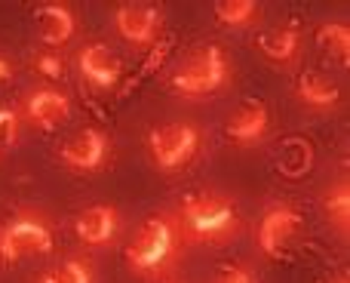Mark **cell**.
I'll return each instance as SVG.
<instances>
[{
    "mask_svg": "<svg viewBox=\"0 0 350 283\" xmlns=\"http://www.w3.org/2000/svg\"><path fill=\"white\" fill-rule=\"evenodd\" d=\"M6 80H12V65L6 56H0V84H6Z\"/></svg>",
    "mask_w": 350,
    "mask_h": 283,
    "instance_id": "cell-23",
    "label": "cell"
},
{
    "mask_svg": "<svg viewBox=\"0 0 350 283\" xmlns=\"http://www.w3.org/2000/svg\"><path fill=\"white\" fill-rule=\"evenodd\" d=\"M258 12V3L255 0H218L215 3V19L228 28H240V25H249Z\"/></svg>",
    "mask_w": 350,
    "mask_h": 283,
    "instance_id": "cell-17",
    "label": "cell"
},
{
    "mask_svg": "<svg viewBox=\"0 0 350 283\" xmlns=\"http://www.w3.org/2000/svg\"><path fill=\"white\" fill-rule=\"evenodd\" d=\"M157 283H172V280H157Z\"/></svg>",
    "mask_w": 350,
    "mask_h": 283,
    "instance_id": "cell-25",
    "label": "cell"
},
{
    "mask_svg": "<svg viewBox=\"0 0 350 283\" xmlns=\"http://www.w3.org/2000/svg\"><path fill=\"white\" fill-rule=\"evenodd\" d=\"M18 130H22L18 111L0 105V145H3V148H12V145L18 142Z\"/></svg>",
    "mask_w": 350,
    "mask_h": 283,
    "instance_id": "cell-20",
    "label": "cell"
},
{
    "mask_svg": "<svg viewBox=\"0 0 350 283\" xmlns=\"http://www.w3.org/2000/svg\"><path fill=\"white\" fill-rule=\"evenodd\" d=\"M34 71L43 74L46 80H59L62 74H65V65H62V59L55 53H37L34 56Z\"/></svg>",
    "mask_w": 350,
    "mask_h": 283,
    "instance_id": "cell-21",
    "label": "cell"
},
{
    "mask_svg": "<svg viewBox=\"0 0 350 283\" xmlns=\"http://www.w3.org/2000/svg\"><path fill=\"white\" fill-rule=\"evenodd\" d=\"M317 43H320L329 56H335L338 62L350 59V28L347 25H341V22L323 25V28L317 31Z\"/></svg>",
    "mask_w": 350,
    "mask_h": 283,
    "instance_id": "cell-16",
    "label": "cell"
},
{
    "mask_svg": "<svg viewBox=\"0 0 350 283\" xmlns=\"http://www.w3.org/2000/svg\"><path fill=\"white\" fill-rule=\"evenodd\" d=\"M53 249V231L43 219L16 216L0 228V259L18 262L25 256H43Z\"/></svg>",
    "mask_w": 350,
    "mask_h": 283,
    "instance_id": "cell-5",
    "label": "cell"
},
{
    "mask_svg": "<svg viewBox=\"0 0 350 283\" xmlns=\"http://www.w3.org/2000/svg\"><path fill=\"white\" fill-rule=\"evenodd\" d=\"M120 228V216H117V206L108 204H96L90 210H83L74 222V234L80 237V243L86 247H108L117 237Z\"/></svg>",
    "mask_w": 350,
    "mask_h": 283,
    "instance_id": "cell-9",
    "label": "cell"
},
{
    "mask_svg": "<svg viewBox=\"0 0 350 283\" xmlns=\"http://www.w3.org/2000/svg\"><path fill=\"white\" fill-rule=\"evenodd\" d=\"M181 225L191 243H224L237 234L240 219H237V204L224 194L203 191L191 194L181 204Z\"/></svg>",
    "mask_w": 350,
    "mask_h": 283,
    "instance_id": "cell-1",
    "label": "cell"
},
{
    "mask_svg": "<svg viewBox=\"0 0 350 283\" xmlns=\"http://www.w3.org/2000/svg\"><path fill=\"white\" fill-rule=\"evenodd\" d=\"M230 80V65L221 47L209 43L206 49H200L185 68L172 74V90L178 96H209V93L224 90V84Z\"/></svg>",
    "mask_w": 350,
    "mask_h": 283,
    "instance_id": "cell-3",
    "label": "cell"
},
{
    "mask_svg": "<svg viewBox=\"0 0 350 283\" xmlns=\"http://www.w3.org/2000/svg\"><path fill=\"white\" fill-rule=\"evenodd\" d=\"M160 10L154 3H120L114 12V25L120 31L123 40L135 43V47H145L154 40L160 28Z\"/></svg>",
    "mask_w": 350,
    "mask_h": 283,
    "instance_id": "cell-8",
    "label": "cell"
},
{
    "mask_svg": "<svg viewBox=\"0 0 350 283\" xmlns=\"http://www.w3.org/2000/svg\"><path fill=\"white\" fill-rule=\"evenodd\" d=\"M80 74L98 90H111L123 74V62L105 43H90V47L80 49Z\"/></svg>",
    "mask_w": 350,
    "mask_h": 283,
    "instance_id": "cell-10",
    "label": "cell"
},
{
    "mask_svg": "<svg viewBox=\"0 0 350 283\" xmlns=\"http://www.w3.org/2000/svg\"><path fill=\"white\" fill-rule=\"evenodd\" d=\"M200 145V133L191 123H166L148 133V154H151L157 169H181L185 163L193 160Z\"/></svg>",
    "mask_w": 350,
    "mask_h": 283,
    "instance_id": "cell-4",
    "label": "cell"
},
{
    "mask_svg": "<svg viewBox=\"0 0 350 283\" xmlns=\"http://www.w3.org/2000/svg\"><path fill=\"white\" fill-rule=\"evenodd\" d=\"M215 283H255V280H252V271H249V268L228 265V268H221V271H218Z\"/></svg>",
    "mask_w": 350,
    "mask_h": 283,
    "instance_id": "cell-22",
    "label": "cell"
},
{
    "mask_svg": "<svg viewBox=\"0 0 350 283\" xmlns=\"http://www.w3.org/2000/svg\"><path fill=\"white\" fill-rule=\"evenodd\" d=\"M301 225H304V216L295 206H286V204L271 206L258 225V249L267 259H283V256H289L292 243L298 241Z\"/></svg>",
    "mask_w": 350,
    "mask_h": 283,
    "instance_id": "cell-6",
    "label": "cell"
},
{
    "mask_svg": "<svg viewBox=\"0 0 350 283\" xmlns=\"http://www.w3.org/2000/svg\"><path fill=\"white\" fill-rule=\"evenodd\" d=\"M34 25L46 47H62L74 34V16L65 3H40L34 10Z\"/></svg>",
    "mask_w": 350,
    "mask_h": 283,
    "instance_id": "cell-13",
    "label": "cell"
},
{
    "mask_svg": "<svg viewBox=\"0 0 350 283\" xmlns=\"http://www.w3.org/2000/svg\"><path fill=\"white\" fill-rule=\"evenodd\" d=\"M326 216L335 228L347 234V228H350V188L347 185H338L326 197Z\"/></svg>",
    "mask_w": 350,
    "mask_h": 283,
    "instance_id": "cell-19",
    "label": "cell"
},
{
    "mask_svg": "<svg viewBox=\"0 0 350 283\" xmlns=\"http://www.w3.org/2000/svg\"><path fill=\"white\" fill-rule=\"evenodd\" d=\"M267 127H271V114L261 99H246L234 117L228 121V136L237 145H255L265 139Z\"/></svg>",
    "mask_w": 350,
    "mask_h": 283,
    "instance_id": "cell-11",
    "label": "cell"
},
{
    "mask_svg": "<svg viewBox=\"0 0 350 283\" xmlns=\"http://www.w3.org/2000/svg\"><path fill=\"white\" fill-rule=\"evenodd\" d=\"M320 283H350L347 274H332V278H323Z\"/></svg>",
    "mask_w": 350,
    "mask_h": 283,
    "instance_id": "cell-24",
    "label": "cell"
},
{
    "mask_svg": "<svg viewBox=\"0 0 350 283\" xmlns=\"http://www.w3.org/2000/svg\"><path fill=\"white\" fill-rule=\"evenodd\" d=\"M105 154H108V136L96 127L80 130L77 136H71L65 145H62L59 157L68 169H77V173H92L105 163Z\"/></svg>",
    "mask_w": 350,
    "mask_h": 283,
    "instance_id": "cell-7",
    "label": "cell"
},
{
    "mask_svg": "<svg viewBox=\"0 0 350 283\" xmlns=\"http://www.w3.org/2000/svg\"><path fill=\"white\" fill-rule=\"evenodd\" d=\"M25 114L40 130H55L59 123L68 121L71 102H68V96H62L59 90H37V93H31L28 102H25Z\"/></svg>",
    "mask_w": 350,
    "mask_h": 283,
    "instance_id": "cell-12",
    "label": "cell"
},
{
    "mask_svg": "<svg viewBox=\"0 0 350 283\" xmlns=\"http://www.w3.org/2000/svg\"><path fill=\"white\" fill-rule=\"evenodd\" d=\"M40 283H92V268L80 259H68L43 274Z\"/></svg>",
    "mask_w": 350,
    "mask_h": 283,
    "instance_id": "cell-18",
    "label": "cell"
},
{
    "mask_svg": "<svg viewBox=\"0 0 350 283\" xmlns=\"http://www.w3.org/2000/svg\"><path fill=\"white\" fill-rule=\"evenodd\" d=\"M298 47H301V34H298L295 25L265 31V34L258 37V49L271 62H292L298 56Z\"/></svg>",
    "mask_w": 350,
    "mask_h": 283,
    "instance_id": "cell-15",
    "label": "cell"
},
{
    "mask_svg": "<svg viewBox=\"0 0 350 283\" xmlns=\"http://www.w3.org/2000/svg\"><path fill=\"white\" fill-rule=\"evenodd\" d=\"M175 256V225L170 219H148L139 237L126 247V265L139 278H160Z\"/></svg>",
    "mask_w": 350,
    "mask_h": 283,
    "instance_id": "cell-2",
    "label": "cell"
},
{
    "mask_svg": "<svg viewBox=\"0 0 350 283\" xmlns=\"http://www.w3.org/2000/svg\"><path fill=\"white\" fill-rule=\"evenodd\" d=\"M295 93H298V99H301L304 105L320 108V111L335 108L338 99H341L338 86H335L332 80H329L326 74H320V71H304L301 77H298V84H295Z\"/></svg>",
    "mask_w": 350,
    "mask_h": 283,
    "instance_id": "cell-14",
    "label": "cell"
}]
</instances>
